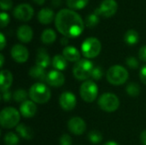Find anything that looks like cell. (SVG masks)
<instances>
[{"mask_svg":"<svg viewBox=\"0 0 146 145\" xmlns=\"http://www.w3.org/2000/svg\"><path fill=\"white\" fill-rule=\"evenodd\" d=\"M57 31L64 37L74 38L79 37L84 31V21L80 15L69 9H62L55 17Z\"/></svg>","mask_w":146,"mask_h":145,"instance_id":"1","label":"cell"},{"mask_svg":"<svg viewBox=\"0 0 146 145\" xmlns=\"http://www.w3.org/2000/svg\"><path fill=\"white\" fill-rule=\"evenodd\" d=\"M28 96L35 103L44 104L50 99L51 92L46 85L41 82H38L30 87Z\"/></svg>","mask_w":146,"mask_h":145,"instance_id":"2","label":"cell"},{"mask_svg":"<svg viewBox=\"0 0 146 145\" xmlns=\"http://www.w3.org/2000/svg\"><path fill=\"white\" fill-rule=\"evenodd\" d=\"M21 113L12 107L4 108L0 113V124L3 128L11 129L19 125Z\"/></svg>","mask_w":146,"mask_h":145,"instance_id":"3","label":"cell"},{"mask_svg":"<svg viewBox=\"0 0 146 145\" xmlns=\"http://www.w3.org/2000/svg\"><path fill=\"white\" fill-rule=\"evenodd\" d=\"M106 79L109 83L113 85H121L127 82L128 79V72L121 65H114L108 69Z\"/></svg>","mask_w":146,"mask_h":145,"instance_id":"4","label":"cell"},{"mask_svg":"<svg viewBox=\"0 0 146 145\" xmlns=\"http://www.w3.org/2000/svg\"><path fill=\"white\" fill-rule=\"evenodd\" d=\"M94 65L88 59H80L73 68V74L78 80H87L91 76Z\"/></svg>","mask_w":146,"mask_h":145,"instance_id":"5","label":"cell"},{"mask_svg":"<svg viewBox=\"0 0 146 145\" xmlns=\"http://www.w3.org/2000/svg\"><path fill=\"white\" fill-rule=\"evenodd\" d=\"M102 50L101 42L94 37L87 38L81 44L82 55L87 59H92L97 57Z\"/></svg>","mask_w":146,"mask_h":145,"instance_id":"6","label":"cell"},{"mask_svg":"<svg viewBox=\"0 0 146 145\" xmlns=\"http://www.w3.org/2000/svg\"><path fill=\"white\" fill-rule=\"evenodd\" d=\"M99 108L107 113H113L116 111L120 106V100L118 97L110 92L104 93L100 96L98 101Z\"/></svg>","mask_w":146,"mask_h":145,"instance_id":"7","label":"cell"},{"mask_svg":"<svg viewBox=\"0 0 146 145\" xmlns=\"http://www.w3.org/2000/svg\"><path fill=\"white\" fill-rule=\"evenodd\" d=\"M98 94V87L92 80H86L80 87V95L86 103H92L96 100Z\"/></svg>","mask_w":146,"mask_h":145,"instance_id":"8","label":"cell"},{"mask_svg":"<svg viewBox=\"0 0 146 145\" xmlns=\"http://www.w3.org/2000/svg\"><path fill=\"white\" fill-rule=\"evenodd\" d=\"M117 9L118 4L115 0H104L99 8L95 9V14L108 18L113 16L116 13Z\"/></svg>","mask_w":146,"mask_h":145,"instance_id":"9","label":"cell"},{"mask_svg":"<svg viewBox=\"0 0 146 145\" xmlns=\"http://www.w3.org/2000/svg\"><path fill=\"white\" fill-rule=\"evenodd\" d=\"M14 16L20 21H30L34 14L33 8L28 3H21L18 4L14 9Z\"/></svg>","mask_w":146,"mask_h":145,"instance_id":"10","label":"cell"},{"mask_svg":"<svg viewBox=\"0 0 146 145\" xmlns=\"http://www.w3.org/2000/svg\"><path fill=\"white\" fill-rule=\"evenodd\" d=\"M77 99L74 93L70 91H65L60 95L59 104L61 108L65 111H71L76 107Z\"/></svg>","mask_w":146,"mask_h":145,"instance_id":"11","label":"cell"},{"mask_svg":"<svg viewBox=\"0 0 146 145\" xmlns=\"http://www.w3.org/2000/svg\"><path fill=\"white\" fill-rule=\"evenodd\" d=\"M11 57L18 63H24L27 61L29 57L28 50L22 44H15L11 48L10 50Z\"/></svg>","mask_w":146,"mask_h":145,"instance_id":"12","label":"cell"},{"mask_svg":"<svg viewBox=\"0 0 146 145\" xmlns=\"http://www.w3.org/2000/svg\"><path fill=\"white\" fill-rule=\"evenodd\" d=\"M68 128L69 132L74 135H81L86 130V124L83 119L75 116L71 118L68 122Z\"/></svg>","mask_w":146,"mask_h":145,"instance_id":"13","label":"cell"},{"mask_svg":"<svg viewBox=\"0 0 146 145\" xmlns=\"http://www.w3.org/2000/svg\"><path fill=\"white\" fill-rule=\"evenodd\" d=\"M45 82L53 87H60L63 85L65 82V77L61 71L52 70L47 73Z\"/></svg>","mask_w":146,"mask_h":145,"instance_id":"14","label":"cell"},{"mask_svg":"<svg viewBox=\"0 0 146 145\" xmlns=\"http://www.w3.org/2000/svg\"><path fill=\"white\" fill-rule=\"evenodd\" d=\"M19 111L24 118H32L36 115L37 112L36 103L32 100H27L21 103Z\"/></svg>","mask_w":146,"mask_h":145,"instance_id":"15","label":"cell"},{"mask_svg":"<svg viewBox=\"0 0 146 145\" xmlns=\"http://www.w3.org/2000/svg\"><path fill=\"white\" fill-rule=\"evenodd\" d=\"M18 39L22 43H29L33 37V29L27 25H21L18 27L16 32Z\"/></svg>","mask_w":146,"mask_h":145,"instance_id":"16","label":"cell"},{"mask_svg":"<svg viewBox=\"0 0 146 145\" xmlns=\"http://www.w3.org/2000/svg\"><path fill=\"white\" fill-rule=\"evenodd\" d=\"M50 57L47 51L45 50V49L39 48L36 56V65L45 69L48 66H50Z\"/></svg>","mask_w":146,"mask_h":145,"instance_id":"17","label":"cell"},{"mask_svg":"<svg viewBox=\"0 0 146 145\" xmlns=\"http://www.w3.org/2000/svg\"><path fill=\"white\" fill-rule=\"evenodd\" d=\"M62 56L71 62L76 63L80 60V52L74 46H66L62 50Z\"/></svg>","mask_w":146,"mask_h":145,"instance_id":"18","label":"cell"},{"mask_svg":"<svg viewBox=\"0 0 146 145\" xmlns=\"http://www.w3.org/2000/svg\"><path fill=\"white\" fill-rule=\"evenodd\" d=\"M13 82V75L10 71L8 69H3L1 71V83H0V87H1V91L4 92L9 91L10 86L12 85Z\"/></svg>","mask_w":146,"mask_h":145,"instance_id":"19","label":"cell"},{"mask_svg":"<svg viewBox=\"0 0 146 145\" xmlns=\"http://www.w3.org/2000/svg\"><path fill=\"white\" fill-rule=\"evenodd\" d=\"M54 11L49 8H44L40 9L38 13V20L40 23L46 25L50 24L54 19Z\"/></svg>","mask_w":146,"mask_h":145,"instance_id":"20","label":"cell"},{"mask_svg":"<svg viewBox=\"0 0 146 145\" xmlns=\"http://www.w3.org/2000/svg\"><path fill=\"white\" fill-rule=\"evenodd\" d=\"M16 132L18 133L19 137L26 140H31L34 135L33 129L23 123H21L16 126Z\"/></svg>","mask_w":146,"mask_h":145,"instance_id":"21","label":"cell"},{"mask_svg":"<svg viewBox=\"0 0 146 145\" xmlns=\"http://www.w3.org/2000/svg\"><path fill=\"white\" fill-rule=\"evenodd\" d=\"M29 75L31 78L34 79H38V80H41V81H45L46 80V76L47 73L45 72V69L39 67V66H33L30 68L29 70Z\"/></svg>","mask_w":146,"mask_h":145,"instance_id":"22","label":"cell"},{"mask_svg":"<svg viewBox=\"0 0 146 145\" xmlns=\"http://www.w3.org/2000/svg\"><path fill=\"white\" fill-rule=\"evenodd\" d=\"M51 65L57 71H63L68 67V61L62 55H56L51 60Z\"/></svg>","mask_w":146,"mask_h":145,"instance_id":"23","label":"cell"},{"mask_svg":"<svg viewBox=\"0 0 146 145\" xmlns=\"http://www.w3.org/2000/svg\"><path fill=\"white\" fill-rule=\"evenodd\" d=\"M56 34L53 29L47 28L44 30V32L41 34V41L44 44H51L56 41Z\"/></svg>","mask_w":146,"mask_h":145,"instance_id":"24","label":"cell"},{"mask_svg":"<svg viewBox=\"0 0 146 145\" xmlns=\"http://www.w3.org/2000/svg\"><path fill=\"white\" fill-rule=\"evenodd\" d=\"M139 35L136 30L130 29L127 31V32L124 35V41L128 45H134L139 43Z\"/></svg>","mask_w":146,"mask_h":145,"instance_id":"25","label":"cell"},{"mask_svg":"<svg viewBox=\"0 0 146 145\" xmlns=\"http://www.w3.org/2000/svg\"><path fill=\"white\" fill-rule=\"evenodd\" d=\"M126 91L128 96L132 97H136L139 95L140 93V87L139 85L135 83V82H131L129 83L127 87H126Z\"/></svg>","mask_w":146,"mask_h":145,"instance_id":"26","label":"cell"},{"mask_svg":"<svg viewBox=\"0 0 146 145\" xmlns=\"http://www.w3.org/2000/svg\"><path fill=\"white\" fill-rule=\"evenodd\" d=\"M19 136L12 132H9L4 135L3 142L5 145H17L19 144Z\"/></svg>","mask_w":146,"mask_h":145,"instance_id":"27","label":"cell"},{"mask_svg":"<svg viewBox=\"0 0 146 145\" xmlns=\"http://www.w3.org/2000/svg\"><path fill=\"white\" fill-rule=\"evenodd\" d=\"M89 3V0H67V5L72 9H81Z\"/></svg>","mask_w":146,"mask_h":145,"instance_id":"28","label":"cell"},{"mask_svg":"<svg viewBox=\"0 0 146 145\" xmlns=\"http://www.w3.org/2000/svg\"><path fill=\"white\" fill-rule=\"evenodd\" d=\"M27 92L24 89H17L16 91H15L13 94V99L16 103H22L23 102L27 101Z\"/></svg>","mask_w":146,"mask_h":145,"instance_id":"29","label":"cell"},{"mask_svg":"<svg viewBox=\"0 0 146 145\" xmlns=\"http://www.w3.org/2000/svg\"><path fill=\"white\" fill-rule=\"evenodd\" d=\"M88 139L93 144H100L103 140V135L99 131L92 130L88 133Z\"/></svg>","mask_w":146,"mask_h":145,"instance_id":"30","label":"cell"},{"mask_svg":"<svg viewBox=\"0 0 146 145\" xmlns=\"http://www.w3.org/2000/svg\"><path fill=\"white\" fill-rule=\"evenodd\" d=\"M99 22V18L97 14H91L86 18V26L88 27H94Z\"/></svg>","mask_w":146,"mask_h":145,"instance_id":"31","label":"cell"},{"mask_svg":"<svg viewBox=\"0 0 146 145\" xmlns=\"http://www.w3.org/2000/svg\"><path fill=\"white\" fill-rule=\"evenodd\" d=\"M103 76H104V70H103V68L100 66L94 67L91 77L94 80H99V79H101L103 78Z\"/></svg>","mask_w":146,"mask_h":145,"instance_id":"32","label":"cell"},{"mask_svg":"<svg viewBox=\"0 0 146 145\" xmlns=\"http://www.w3.org/2000/svg\"><path fill=\"white\" fill-rule=\"evenodd\" d=\"M126 63H127V67L130 68H132V69L138 68H139V61L134 56H128L127 58V60H126Z\"/></svg>","mask_w":146,"mask_h":145,"instance_id":"33","label":"cell"},{"mask_svg":"<svg viewBox=\"0 0 146 145\" xmlns=\"http://www.w3.org/2000/svg\"><path fill=\"white\" fill-rule=\"evenodd\" d=\"M9 22V15L5 13V12H2L0 14V26L2 28L5 27L6 26H8Z\"/></svg>","mask_w":146,"mask_h":145,"instance_id":"34","label":"cell"},{"mask_svg":"<svg viewBox=\"0 0 146 145\" xmlns=\"http://www.w3.org/2000/svg\"><path fill=\"white\" fill-rule=\"evenodd\" d=\"M72 138L68 134H63L59 138V144L60 145H72Z\"/></svg>","mask_w":146,"mask_h":145,"instance_id":"35","label":"cell"},{"mask_svg":"<svg viewBox=\"0 0 146 145\" xmlns=\"http://www.w3.org/2000/svg\"><path fill=\"white\" fill-rule=\"evenodd\" d=\"M13 6V3L11 0H0V7L3 10L10 9Z\"/></svg>","mask_w":146,"mask_h":145,"instance_id":"36","label":"cell"},{"mask_svg":"<svg viewBox=\"0 0 146 145\" xmlns=\"http://www.w3.org/2000/svg\"><path fill=\"white\" fill-rule=\"evenodd\" d=\"M139 78L142 83L146 85V64L144 65L139 71Z\"/></svg>","mask_w":146,"mask_h":145,"instance_id":"37","label":"cell"},{"mask_svg":"<svg viewBox=\"0 0 146 145\" xmlns=\"http://www.w3.org/2000/svg\"><path fill=\"white\" fill-rule=\"evenodd\" d=\"M139 57L141 61L146 62V45L142 46L139 51Z\"/></svg>","mask_w":146,"mask_h":145,"instance_id":"38","label":"cell"},{"mask_svg":"<svg viewBox=\"0 0 146 145\" xmlns=\"http://www.w3.org/2000/svg\"><path fill=\"white\" fill-rule=\"evenodd\" d=\"M11 98H12V94H11V92H10L9 91H7L3 92L2 99H3L4 102H9Z\"/></svg>","mask_w":146,"mask_h":145,"instance_id":"39","label":"cell"},{"mask_svg":"<svg viewBox=\"0 0 146 145\" xmlns=\"http://www.w3.org/2000/svg\"><path fill=\"white\" fill-rule=\"evenodd\" d=\"M6 45V39L3 33H0V50H3Z\"/></svg>","mask_w":146,"mask_h":145,"instance_id":"40","label":"cell"},{"mask_svg":"<svg viewBox=\"0 0 146 145\" xmlns=\"http://www.w3.org/2000/svg\"><path fill=\"white\" fill-rule=\"evenodd\" d=\"M140 141L143 145H146V130L143 131L140 134Z\"/></svg>","mask_w":146,"mask_h":145,"instance_id":"41","label":"cell"},{"mask_svg":"<svg viewBox=\"0 0 146 145\" xmlns=\"http://www.w3.org/2000/svg\"><path fill=\"white\" fill-rule=\"evenodd\" d=\"M61 44H62V45H67V44H68V38L64 37V38H61Z\"/></svg>","mask_w":146,"mask_h":145,"instance_id":"42","label":"cell"},{"mask_svg":"<svg viewBox=\"0 0 146 145\" xmlns=\"http://www.w3.org/2000/svg\"><path fill=\"white\" fill-rule=\"evenodd\" d=\"M0 60H1V62H0V67L3 68V63H4V57H3V54H0Z\"/></svg>","mask_w":146,"mask_h":145,"instance_id":"43","label":"cell"},{"mask_svg":"<svg viewBox=\"0 0 146 145\" xmlns=\"http://www.w3.org/2000/svg\"><path fill=\"white\" fill-rule=\"evenodd\" d=\"M62 0H52V4L54 6H58L61 3Z\"/></svg>","mask_w":146,"mask_h":145,"instance_id":"44","label":"cell"},{"mask_svg":"<svg viewBox=\"0 0 146 145\" xmlns=\"http://www.w3.org/2000/svg\"><path fill=\"white\" fill-rule=\"evenodd\" d=\"M34 3H36L38 5H42L44 4V3L45 2V0H33Z\"/></svg>","mask_w":146,"mask_h":145,"instance_id":"45","label":"cell"},{"mask_svg":"<svg viewBox=\"0 0 146 145\" xmlns=\"http://www.w3.org/2000/svg\"><path fill=\"white\" fill-rule=\"evenodd\" d=\"M104 145H119V144L115 141H109V142H106Z\"/></svg>","mask_w":146,"mask_h":145,"instance_id":"46","label":"cell"}]
</instances>
